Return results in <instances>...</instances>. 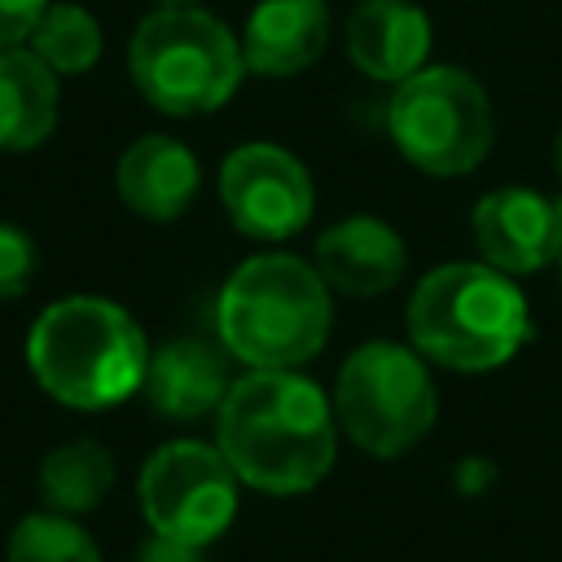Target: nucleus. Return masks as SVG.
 I'll return each instance as SVG.
<instances>
[{
	"instance_id": "f257e3e1",
	"label": "nucleus",
	"mask_w": 562,
	"mask_h": 562,
	"mask_svg": "<svg viewBox=\"0 0 562 562\" xmlns=\"http://www.w3.org/2000/svg\"><path fill=\"white\" fill-rule=\"evenodd\" d=\"M334 400L299 369H250L215 408V448L263 496L312 492L338 457Z\"/></svg>"
},
{
	"instance_id": "f03ea898",
	"label": "nucleus",
	"mask_w": 562,
	"mask_h": 562,
	"mask_svg": "<svg viewBox=\"0 0 562 562\" xmlns=\"http://www.w3.org/2000/svg\"><path fill=\"white\" fill-rule=\"evenodd\" d=\"M26 364L44 395L66 408L101 413L140 391L149 338L140 321L101 294H66L26 329Z\"/></svg>"
},
{
	"instance_id": "7ed1b4c3",
	"label": "nucleus",
	"mask_w": 562,
	"mask_h": 562,
	"mask_svg": "<svg viewBox=\"0 0 562 562\" xmlns=\"http://www.w3.org/2000/svg\"><path fill=\"white\" fill-rule=\"evenodd\" d=\"M334 290L316 263L290 250H263L241 259L215 299V334L246 369H299L307 364L334 325Z\"/></svg>"
},
{
	"instance_id": "20e7f679",
	"label": "nucleus",
	"mask_w": 562,
	"mask_h": 562,
	"mask_svg": "<svg viewBox=\"0 0 562 562\" xmlns=\"http://www.w3.org/2000/svg\"><path fill=\"white\" fill-rule=\"evenodd\" d=\"M408 342L439 369L492 373L531 338V312L514 277L483 259L435 263L404 307Z\"/></svg>"
},
{
	"instance_id": "39448f33",
	"label": "nucleus",
	"mask_w": 562,
	"mask_h": 562,
	"mask_svg": "<svg viewBox=\"0 0 562 562\" xmlns=\"http://www.w3.org/2000/svg\"><path fill=\"white\" fill-rule=\"evenodd\" d=\"M127 75L158 114H211L241 88V40L202 4H154L127 40Z\"/></svg>"
},
{
	"instance_id": "423d86ee",
	"label": "nucleus",
	"mask_w": 562,
	"mask_h": 562,
	"mask_svg": "<svg viewBox=\"0 0 562 562\" xmlns=\"http://www.w3.org/2000/svg\"><path fill=\"white\" fill-rule=\"evenodd\" d=\"M386 132L408 167L452 180L483 167L492 154L496 110L470 70L426 61L404 83H395L386 101Z\"/></svg>"
},
{
	"instance_id": "0eeeda50",
	"label": "nucleus",
	"mask_w": 562,
	"mask_h": 562,
	"mask_svg": "<svg viewBox=\"0 0 562 562\" xmlns=\"http://www.w3.org/2000/svg\"><path fill=\"white\" fill-rule=\"evenodd\" d=\"M426 364L413 342H360L334 378L338 430L369 457L417 448L439 417V391Z\"/></svg>"
},
{
	"instance_id": "6e6552de",
	"label": "nucleus",
	"mask_w": 562,
	"mask_h": 562,
	"mask_svg": "<svg viewBox=\"0 0 562 562\" xmlns=\"http://www.w3.org/2000/svg\"><path fill=\"white\" fill-rule=\"evenodd\" d=\"M237 474L215 443L171 439L154 448L136 479V501L154 536L206 549L237 518Z\"/></svg>"
},
{
	"instance_id": "1a4fd4ad",
	"label": "nucleus",
	"mask_w": 562,
	"mask_h": 562,
	"mask_svg": "<svg viewBox=\"0 0 562 562\" xmlns=\"http://www.w3.org/2000/svg\"><path fill=\"white\" fill-rule=\"evenodd\" d=\"M220 202L237 233L255 241H285L312 224V171L272 140H246L220 162Z\"/></svg>"
},
{
	"instance_id": "9d476101",
	"label": "nucleus",
	"mask_w": 562,
	"mask_h": 562,
	"mask_svg": "<svg viewBox=\"0 0 562 562\" xmlns=\"http://www.w3.org/2000/svg\"><path fill=\"white\" fill-rule=\"evenodd\" d=\"M479 259L505 277H527L562 259V198L527 184H501L470 211Z\"/></svg>"
},
{
	"instance_id": "9b49d317",
	"label": "nucleus",
	"mask_w": 562,
	"mask_h": 562,
	"mask_svg": "<svg viewBox=\"0 0 562 562\" xmlns=\"http://www.w3.org/2000/svg\"><path fill=\"white\" fill-rule=\"evenodd\" d=\"M312 263L334 294L378 299L400 285V277L408 268V246L395 233V224H386L378 215H347V220L321 228Z\"/></svg>"
},
{
	"instance_id": "f8f14e48",
	"label": "nucleus",
	"mask_w": 562,
	"mask_h": 562,
	"mask_svg": "<svg viewBox=\"0 0 562 562\" xmlns=\"http://www.w3.org/2000/svg\"><path fill=\"white\" fill-rule=\"evenodd\" d=\"M351 66L373 83H404L426 66L435 31L417 0H356L342 31Z\"/></svg>"
},
{
	"instance_id": "ddd939ff",
	"label": "nucleus",
	"mask_w": 562,
	"mask_h": 562,
	"mask_svg": "<svg viewBox=\"0 0 562 562\" xmlns=\"http://www.w3.org/2000/svg\"><path fill=\"white\" fill-rule=\"evenodd\" d=\"M114 189L127 211L167 224L193 206V198L202 189V167L184 140H176L167 132H145L119 154Z\"/></svg>"
},
{
	"instance_id": "4468645a",
	"label": "nucleus",
	"mask_w": 562,
	"mask_h": 562,
	"mask_svg": "<svg viewBox=\"0 0 562 562\" xmlns=\"http://www.w3.org/2000/svg\"><path fill=\"white\" fill-rule=\"evenodd\" d=\"M241 61L250 75L290 79L321 61L329 44V4L325 0H259L246 18Z\"/></svg>"
},
{
	"instance_id": "2eb2a0df",
	"label": "nucleus",
	"mask_w": 562,
	"mask_h": 562,
	"mask_svg": "<svg viewBox=\"0 0 562 562\" xmlns=\"http://www.w3.org/2000/svg\"><path fill=\"white\" fill-rule=\"evenodd\" d=\"M228 386H233L228 356L202 338H171L158 351H149V369L140 382L154 413H162L171 422H198V417L215 413L224 404Z\"/></svg>"
},
{
	"instance_id": "dca6fc26",
	"label": "nucleus",
	"mask_w": 562,
	"mask_h": 562,
	"mask_svg": "<svg viewBox=\"0 0 562 562\" xmlns=\"http://www.w3.org/2000/svg\"><path fill=\"white\" fill-rule=\"evenodd\" d=\"M61 75L31 48H0V149L26 154L44 145L61 110Z\"/></svg>"
},
{
	"instance_id": "f3484780",
	"label": "nucleus",
	"mask_w": 562,
	"mask_h": 562,
	"mask_svg": "<svg viewBox=\"0 0 562 562\" xmlns=\"http://www.w3.org/2000/svg\"><path fill=\"white\" fill-rule=\"evenodd\" d=\"M114 487V457L105 443L79 435L44 452L40 461V501L44 509L83 518L92 514Z\"/></svg>"
},
{
	"instance_id": "a211bd4d",
	"label": "nucleus",
	"mask_w": 562,
	"mask_h": 562,
	"mask_svg": "<svg viewBox=\"0 0 562 562\" xmlns=\"http://www.w3.org/2000/svg\"><path fill=\"white\" fill-rule=\"evenodd\" d=\"M26 48L53 66L57 75H83L101 61V48H105V35H101V22L75 4V0H48V9L40 13Z\"/></svg>"
},
{
	"instance_id": "6ab92c4d",
	"label": "nucleus",
	"mask_w": 562,
	"mask_h": 562,
	"mask_svg": "<svg viewBox=\"0 0 562 562\" xmlns=\"http://www.w3.org/2000/svg\"><path fill=\"white\" fill-rule=\"evenodd\" d=\"M4 562H101V549L79 518L35 509L13 522L4 540Z\"/></svg>"
},
{
	"instance_id": "aec40b11",
	"label": "nucleus",
	"mask_w": 562,
	"mask_h": 562,
	"mask_svg": "<svg viewBox=\"0 0 562 562\" xmlns=\"http://www.w3.org/2000/svg\"><path fill=\"white\" fill-rule=\"evenodd\" d=\"M35 263H40V250L31 233L0 220V299L26 294V285L35 281Z\"/></svg>"
},
{
	"instance_id": "412c9836",
	"label": "nucleus",
	"mask_w": 562,
	"mask_h": 562,
	"mask_svg": "<svg viewBox=\"0 0 562 562\" xmlns=\"http://www.w3.org/2000/svg\"><path fill=\"white\" fill-rule=\"evenodd\" d=\"M44 9H48V0H0V48L26 44Z\"/></svg>"
},
{
	"instance_id": "4be33fe9",
	"label": "nucleus",
	"mask_w": 562,
	"mask_h": 562,
	"mask_svg": "<svg viewBox=\"0 0 562 562\" xmlns=\"http://www.w3.org/2000/svg\"><path fill=\"white\" fill-rule=\"evenodd\" d=\"M136 562H206V558H202L198 544H180V540H167V536L149 531V540L140 544Z\"/></svg>"
},
{
	"instance_id": "5701e85b",
	"label": "nucleus",
	"mask_w": 562,
	"mask_h": 562,
	"mask_svg": "<svg viewBox=\"0 0 562 562\" xmlns=\"http://www.w3.org/2000/svg\"><path fill=\"white\" fill-rule=\"evenodd\" d=\"M553 167H558V180H562V132H558V140H553Z\"/></svg>"
},
{
	"instance_id": "b1692460",
	"label": "nucleus",
	"mask_w": 562,
	"mask_h": 562,
	"mask_svg": "<svg viewBox=\"0 0 562 562\" xmlns=\"http://www.w3.org/2000/svg\"><path fill=\"white\" fill-rule=\"evenodd\" d=\"M154 4H202V0H154Z\"/></svg>"
},
{
	"instance_id": "393cba45",
	"label": "nucleus",
	"mask_w": 562,
	"mask_h": 562,
	"mask_svg": "<svg viewBox=\"0 0 562 562\" xmlns=\"http://www.w3.org/2000/svg\"><path fill=\"white\" fill-rule=\"evenodd\" d=\"M558 272H562V259H558Z\"/></svg>"
}]
</instances>
